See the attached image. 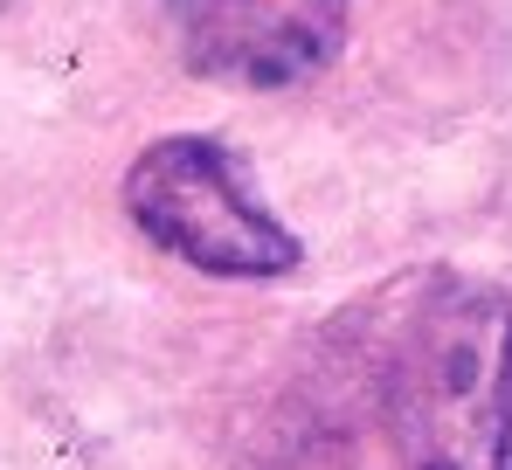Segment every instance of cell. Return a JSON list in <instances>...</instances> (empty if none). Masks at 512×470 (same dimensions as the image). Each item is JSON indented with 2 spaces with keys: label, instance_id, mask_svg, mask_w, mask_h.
Wrapping results in <instances>:
<instances>
[{
  "label": "cell",
  "instance_id": "6da1fadb",
  "mask_svg": "<svg viewBox=\"0 0 512 470\" xmlns=\"http://www.w3.org/2000/svg\"><path fill=\"white\" fill-rule=\"evenodd\" d=\"M388 415L409 470H512V298L429 277L395 339Z\"/></svg>",
  "mask_w": 512,
  "mask_h": 470
},
{
  "label": "cell",
  "instance_id": "7a4b0ae2",
  "mask_svg": "<svg viewBox=\"0 0 512 470\" xmlns=\"http://www.w3.org/2000/svg\"><path fill=\"white\" fill-rule=\"evenodd\" d=\"M125 215L153 249L180 256L201 277H291L305 263L298 235L284 229L250 187V166L222 139L173 132L153 139L125 173Z\"/></svg>",
  "mask_w": 512,
  "mask_h": 470
},
{
  "label": "cell",
  "instance_id": "3957f363",
  "mask_svg": "<svg viewBox=\"0 0 512 470\" xmlns=\"http://www.w3.org/2000/svg\"><path fill=\"white\" fill-rule=\"evenodd\" d=\"M346 42V0H187V70L243 90H284L319 77Z\"/></svg>",
  "mask_w": 512,
  "mask_h": 470
}]
</instances>
